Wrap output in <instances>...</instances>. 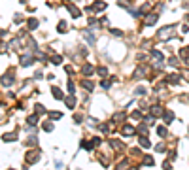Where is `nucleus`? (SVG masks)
<instances>
[{
  "instance_id": "obj_1",
  "label": "nucleus",
  "mask_w": 189,
  "mask_h": 170,
  "mask_svg": "<svg viewBox=\"0 0 189 170\" xmlns=\"http://www.w3.org/2000/svg\"><path fill=\"white\" fill-rule=\"evenodd\" d=\"M172 30H174V25H170L168 28H163V30H159V38H170L168 34H172Z\"/></svg>"
},
{
  "instance_id": "obj_2",
  "label": "nucleus",
  "mask_w": 189,
  "mask_h": 170,
  "mask_svg": "<svg viewBox=\"0 0 189 170\" xmlns=\"http://www.w3.org/2000/svg\"><path fill=\"white\" fill-rule=\"evenodd\" d=\"M28 64H32V57L30 55H23L21 57V66H28Z\"/></svg>"
},
{
  "instance_id": "obj_3",
  "label": "nucleus",
  "mask_w": 189,
  "mask_h": 170,
  "mask_svg": "<svg viewBox=\"0 0 189 170\" xmlns=\"http://www.w3.org/2000/svg\"><path fill=\"white\" fill-rule=\"evenodd\" d=\"M13 83V76L11 74H6L4 78H2V85H6V87H10Z\"/></svg>"
},
{
  "instance_id": "obj_4",
  "label": "nucleus",
  "mask_w": 189,
  "mask_h": 170,
  "mask_svg": "<svg viewBox=\"0 0 189 170\" xmlns=\"http://www.w3.org/2000/svg\"><path fill=\"white\" fill-rule=\"evenodd\" d=\"M104 8H106V4L98 0V2H95V4H93V11H102Z\"/></svg>"
},
{
  "instance_id": "obj_5",
  "label": "nucleus",
  "mask_w": 189,
  "mask_h": 170,
  "mask_svg": "<svg viewBox=\"0 0 189 170\" xmlns=\"http://www.w3.org/2000/svg\"><path fill=\"white\" fill-rule=\"evenodd\" d=\"M123 134H125V136H131V134H134V128H132L131 125H125V128H123Z\"/></svg>"
},
{
  "instance_id": "obj_6",
  "label": "nucleus",
  "mask_w": 189,
  "mask_h": 170,
  "mask_svg": "<svg viewBox=\"0 0 189 170\" xmlns=\"http://www.w3.org/2000/svg\"><path fill=\"white\" fill-rule=\"evenodd\" d=\"M83 36H85V40H87L89 44H95V34L93 32H83Z\"/></svg>"
},
{
  "instance_id": "obj_7",
  "label": "nucleus",
  "mask_w": 189,
  "mask_h": 170,
  "mask_svg": "<svg viewBox=\"0 0 189 170\" xmlns=\"http://www.w3.org/2000/svg\"><path fill=\"white\" fill-rule=\"evenodd\" d=\"M2 138H4V142H10V140H17V134H15V132H11V134H4Z\"/></svg>"
},
{
  "instance_id": "obj_8",
  "label": "nucleus",
  "mask_w": 189,
  "mask_h": 170,
  "mask_svg": "<svg viewBox=\"0 0 189 170\" xmlns=\"http://www.w3.org/2000/svg\"><path fill=\"white\" fill-rule=\"evenodd\" d=\"M53 95H55V98L57 100H61V98H64V96H62V91H59L57 87H53Z\"/></svg>"
},
{
  "instance_id": "obj_9",
  "label": "nucleus",
  "mask_w": 189,
  "mask_h": 170,
  "mask_svg": "<svg viewBox=\"0 0 189 170\" xmlns=\"http://www.w3.org/2000/svg\"><path fill=\"white\" fill-rule=\"evenodd\" d=\"M155 21H157V15H149V17L146 19V25L149 27V25H155Z\"/></svg>"
},
{
  "instance_id": "obj_10",
  "label": "nucleus",
  "mask_w": 189,
  "mask_h": 170,
  "mask_svg": "<svg viewBox=\"0 0 189 170\" xmlns=\"http://www.w3.org/2000/svg\"><path fill=\"white\" fill-rule=\"evenodd\" d=\"M83 74L85 76H91L93 74V66H91V64H85V66H83Z\"/></svg>"
},
{
  "instance_id": "obj_11",
  "label": "nucleus",
  "mask_w": 189,
  "mask_h": 170,
  "mask_svg": "<svg viewBox=\"0 0 189 170\" xmlns=\"http://www.w3.org/2000/svg\"><path fill=\"white\" fill-rule=\"evenodd\" d=\"M140 145H142V148H149L151 144H149V140H147V138H144V136H142V138H140Z\"/></svg>"
},
{
  "instance_id": "obj_12",
  "label": "nucleus",
  "mask_w": 189,
  "mask_h": 170,
  "mask_svg": "<svg viewBox=\"0 0 189 170\" xmlns=\"http://www.w3.org/2000/svg\"><path fill=\"white\" fill-rule=\"evenodd\" d=\"M68 10H70V13H72L74 17H78V15H80V10H78V8H74V6H68Z\"/></svg>"
},
{
  "instance_id": "obj_13",
  "label": "nucleus",
  "mask_w": 189,
  "mask_h": 170,
  "mask_svg": "<svg viewBox=\"0 0 189 170\" xmlns=\"http://www.w3.org/2000/svg\"><path fill=\"white\" fill-rule=\"evenodd\" d=\"M36 27H38V21H36V19H30V21H28V28H30V30H34Z\"/></svg>"
},
{
  "instance_id": "obj_14",
  "label": "nucleus",
  "mask_w": 189,
  "mask_h": 170,
  "mask_svg": "<svg viewBox=\"0 0 189 170\" xmlns=\"http://www.w3.org/2000/svg\"><path fill=\"white\" fill-rule=\"evenodd\" d=\"M74 104H76V96H72V98H66V106H68V108H74Z\"/></svg>"
},
{
  "instance_id": "obj_15",
  "label": "nucleus",
  "mask_w": 189,
  "mask_h": 170,
  "mask_svg": "<svg viewBox=\"0 0 189 170\" xmlns=\"http://www.w3.org/2000/svg\"><path fill=\"white\" fill-rule=\"evenodd\" d=\"M151 57H153L155 61H161V59H163V55H161L159 51H151Z\"/></svg>"
},
{
  "instance_id": "obj_16",
  "label": "nucleus",
  "mask_w": 189,
  "mask_h": 170,
  "mask_svg": "<svg viewBox=\"0 0 189 170\" xmlns=\"http://www.w3.org/2000/svg\"><path fill=\"white\" fill-rule=\"evenodd\" d=\"M172 119H174V113H172V112H168L167 115H164V121H167V123H170Z\"/></svg>"
},
{
  "instance_id": "obj_17",
  "label": "nucleus",
  "mask_w": 189,
  "mask_h": 170,
  "mask_svg": "<svg viewBox=\"0 0 189 170\" xmlns=\"http://www.w3.org/2000/svg\"><path fill=\"white\" fill-rule=\"evenodd\" d=\"M49 117H51V119H59V117H62V113H59V112H51Z\"/></svg>"
},
{
  "instance_id": "obj_18",
  "label": "nucleus",
  "mask_w": 189,
  "mask_h": 170,
  "mask_svg": "<svg viewBox=\"0 0 189 170\" xmlns=\"http://www.w3.org/2000/svg\"><path fill=\"white\" fill-rule=\"evenodd\" d=\"M57 28H59V32H64V30H66V23H64V21H61Z\"/></svg>"
},
{
  "instance_id": "obj_19",
  "label": "nucleus",
  "mask_w": 189,
  "mask_h": 170,
  "mask_svg": "<svg viewBox=\"0 0 189 170\" xmlns=\"http://www.w3.org/2000/svg\"><path fill=\"white\" fill-rule=\"evenodd\" d=\"M151 112H153V115H161V112H163V110H161L159 106H153V108H151Z\"/></svg>"
},
{
  "instance_id": "obj_20",
  "label": "nucleus",
  "mask_w": 189,
  "mask_h": 170,
  "mask_svg": "<svg viewBox=\"0 0 189 170\" xmlns=\"http://www.w3.org/2000/svg\"><path fill=\"white\" fill-rule=\"evenodd\" d=\"M44 131H47V132L53 131V125H51V123H45V125H44Z\"/></svg>"
},
{
  "instance_id": "obj_21",
  "label": "nucleus",
  "mask_w": 189,
  "mask_h": 170,
  "mask_svg": "<svg viewBox=\"0 0 189 170\" xmlns=\"http://www.w3.org/2000/svg\"><path fill=\"white\" fill-rule=\"evenodd\" d=\"M27 144H28V145H36V138H34V136H30Z\"/></svg>"
},
{
  "instance_id": "obj_22",
  "label": "nucleus",
  "mask_w": 189,
  "mask_h": 170,
  "mask_svg": "<svg viewBox=\"0 0 189 170\" xmlns=\"http://www.w3.org/2000/svg\"><path fill=\"white\" fill-rule=\"evenodd\" d=\"M138 131H140V134H146V132H147V128H146V125H140Z\"/></svg>"
},
{
  "instance_id": "obj_23",
  "label": "nucleus",
  "mask_w": 189,
  "mask_h": 170,
  "mask_svg": "<svg viewBox=\"0 0 189 170\" xmlns=\"http://www.w3.org/2000/svg\"><path fill=\"white\" fill-rule=\"evenodd\" d=\"M110 32H112V34H114V36H121V30H117V28H112V30H110Z\"/></svg>"
},
{
  "instance_id": "obj_24",
  "label": "nucleus",
  "mask_w": 189,
  "mask_h": 170,
  "mask_svg": "<svg viewBox=\"0 0 189 170\" xmlns=\"http://www.w3.org/2000/svg\"><path fill=\"white\" fill-rule=\"evenodd\" d=\"M51 61H53L55 64H59V62H61L62 59H61V57H59V55H55V57H53V59H51Z\"/></svg>"
},
{
  "instance_id": "obj_25",
  "label": "nucleus",
  "mask_w": 189,
  "mask_h": 170,
  "mask_svg": "<svg viewBox=\"0 0 189 170\" xmlns=\"http://www.w3.org/2000/svg\"><path fill=\"white\" fill-rule=\"evenodd\" d=\"M136 93H138V95H146V89H144V87H138Z\"/></svg>"
},
{
  "instance_id": "obj_26",
  "label": "nucleus",
  "mask_w": 189,
  "mask_h": 170,
  "mask_svg": "<svg viewBox=\"0 0 189 170\" xmlns=\"http://www.w3.org/2000/svg\"><path fill=\"white\" fill-rule=\"evenodd\" d=\"M83 87H85V89H93V83H89V81H83Z\"/></svg>"
},
{
  "instance_id": "obj_27",
  "label": "nucleus",
  "mask_w": 189,
  "mask_h": 170,
  "mask_svg": "<svg viewBox=\"0 0 189 170\" xmlns=\"http://www.w3.org/2000/svg\"><path fill=\"white\" fill-rule=\"evenodd\" d=\"M106 72H108L106 68H98V74H100V76H106Z\"/></svg>"
},
{
  "instance_id": "obj_28",
  "label": "nucleus",
  "mask_w": 189,
  "mask_h": 170,
  "mask_svg": "<svg viewBox=\"0 0 189 170\" xmlns=\"http://www.w3.org/2000/svg\"><path fill=\"white\" fill-rule=\"evenodd\" d=\"M157 132H159V136H164V134H167V131H164L163 127H161V128H159V131H157Z\"/></svg>"
},
{
  "instance_id": "obj_29",
  "label": "nucleus",
  "mask_w": 189,
  "mask_h": 170,
  "mask_svg": "<svg viewBox=\"0 0 189 170\" xmlns=\"http://www.w3.org/2000/svg\"><path fill=\"white\" fill-rule=\"evenodd\" d=\"M144 165H153V159H149V157H147V159L144 161Z\"/></svg>"
},
{
  "instance_id": "obj_30",
  "label": "nucleus",
  "mask_w": 189,
  "mask_h": 170,
  "mask_svg": "<svg viewBox=\"0 0 189 170\" xmlns=\"http://www.w3.org/2000/svg\"><path fill=\"white\" fill-rule=\"evenodd\" d=\"M28 123H32V125H34V123H36V115H32V117H28Z\"/></svg>"
},
{
  "instance_id": "obj_31",
  "label": "nucleus",
  "mask_w": 189,
  "mask_h": 170,
  "mask_svg": "<svg viewBox=\"0 0 189 170\" xmlns=\"http://www.w3.org/2000/svg\"><path fill=\"white\" fill-rule=\"evenodd\" d=\"M102 87H104V89H108V87H110V81H106V79H104V81H102Z\"/></svg>"
}]
</instances>
